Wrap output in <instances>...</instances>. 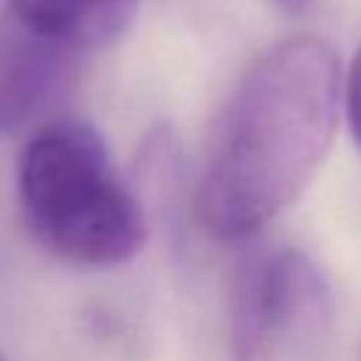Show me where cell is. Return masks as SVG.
I'll return each mask as SVG.
<instances>
[{
	"instance_id": "277c9868",
	"label": "cell",
	"mask_w": 361,
	"mask_h": 361,
	"mask_svg": "<svg viewBox=\"0 0 361 361\" xmlns=\"http://www.w3.org/2000/svg\"><path fill=\"white\" fill-rule=\"evenodd\" d=\"M76 76V48L0 17V133H20L62 99Z\"/></svg>"
},
{
	"instance_id": "3957f363",
	"label": "cell",
	"mask_w": 361,
	"mask_h": 361,
	"mask_svg": "<svg viewBox=\"0 0 361 361\" xmlns=\"http://www.w3.org/2000/svg\"><path fill=\"white\" fill-rule=\"evenodd\" d=\"M322 305L313 265L296 251L245 262L234 279L228 347L234 361H274Z\"/></svg>"
},
{
	"instance_id": "6da1fadb",
	"label": "cell",
	"mask_w": 361,
	"mask_h": 361,
	"mask_svg": "<svg viewBox=\"0 0 361 361\" xmlns=\"http://www.w3.org/2000/svg\"><path fill=\"white\" fill-rule=\"evenodd\" d=\"M341 65L319 37L279 39L243 73L195 212L214 240L259 231L290 206L327 158L341 116Z\"/></svg>"
},
{
	"instance_id": "7a4b0ae2",
	"label": "cell",
	"mask_w": 361,
	"mask_h": 361,
	"mask_svg": "<svg viewBox=\"0 0 361 361\" xmlns=\"http://www.w3.org/2000/svg\"><path fill=\"white\" fill-rule=\"evenodd\" d=\"M17 200L34 240L73 265L113 268L147 243L138 200L96 130L79 121L28 138L17 161Z\"/></svg>"
},
{
	"instance_id": "8992f818",
	"label": "cell",
	"mask_w": 361,
	"mask_h": 361,
	"mask_svg": "<svg viewBox=\"0 0 361 361\" xmlns=\"http://www.w3.org/2000/svg\"><path fill=\"white\" fill-rule=\"evenodd\" d=\"M341 110L347 116L350 133L355 138V144L361 147V45L350 59L347 76H344V87H341Z\"/></svg>"
},
{
	"instance_id": "5b68a950",
	"label": "cell",
	"mask_w": 361,
	"mask_h": 361,
	"mask_svg": "<svg viewBox=\"0 0 361 361\" xmlns=\"http://www.w3.org/2000/svg\"><path fill=\"white\" fill-rule=\"evenodd\" d=\"M135 11L138 0H6L17 23L76 51L118 39Z\"/></svg>"
}]
</instances>
